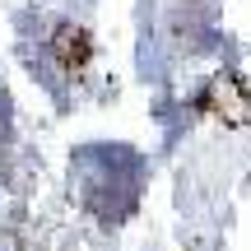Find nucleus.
<instances>
[{
  "mask_svg": "<svg viewBox=\"0 0 251 251\" xmlns=\"http://www.w3.org/2000/svg\"><path fill=\"white\" fill-rule=\"evenodd\" d=\"M209 112L228 126H251V89L237 75H219L209 89Z\"/></svg>",
  "mask_w": 251,
  "mask_h": 251,
  "instance_id": "1",
  "label": "nucleus"
},
{
  "mask_svg": "<svg viewBox=\"0 0 251 251\" xmlns=\"http://www.w3.org/2000/svg\"><path fill=\"white\" fill-rule=\"evenodd\" d=\"M51 51H56V61H61L65 75H79L84 65H89V56H93V42H89L84 28H70V24H65V28H56Z\"/></svg>",
  "mask_w": 251,
  "mask_h": 251,
  "instance_id": "2",
  "label": "nucleus"
}]
</instances>
